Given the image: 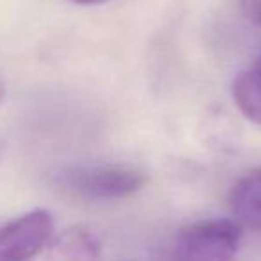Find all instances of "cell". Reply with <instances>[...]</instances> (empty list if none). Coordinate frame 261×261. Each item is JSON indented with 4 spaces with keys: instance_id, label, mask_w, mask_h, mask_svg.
Returning <instances> with one entry per match:
<instances>
[{
    "instance_id": "obj_1",
    "label": "cell",
    "mask_w": 261,
    "mask_h": 261,
    "mask_svg": "<svg viewBox=\"0 0 261 261\" xmlns=\"http://www.w3.org/2000/svg\"><path fill=\"white\" fill-rule=\"evenodd\" d=\"M242 225L234 220H204L181 229L175 238V257L193 261H224L236 256Z\"/></svg>"
},
{
    "instance_id": "obj_2",
    "label": "cell",
    "mask_w": 261,
    "mask_h": 261,
    "mask_svg": "<svg viewBox=\"0 0 261 261\" xmlns=\"http://www.w3.org/2000/svg\"><path fill=\"white\" fill-rule=\"evenodd\" d=\"M66 182L88 199H123L138 193L145 186L147 175L130 165H95L72 170Z\"/></svg>"
},
{
    "instance_id": "obj_3",
    "label": "cell",
    "mask_w": 261,
    "mask_h": 261,
    "mask_svg": "<svg viewBox=\"0 0 261 261\" xmlns=\"http://www.w3.org/2000/svg\"><path fill=\"white\" fill-rule=\"evenodd\" d=\"M54 236V218L47 210H33L0 227V261H23L47 249Z\"/></svg>"
},
{
    "instance_id": "obj_4",
    "label": "cell",
    "mask_w": 261,
    "mask_h": 261,
    "mask_svg": "<svg viewBox=\"0 0 261 261\" xmlns=\"http://www.w3.org/2000/svg\"><path fill=\"white\" fill-rule=\"evenodd\" d=\"M102 243L97 232L86 225H72L54 234L47 245V256L52 259H97L100 257Z\"/></svg>"
},
{
    "instance_id": "obj_5",
    "label": "cell",
    "mask_w": 261,
    "mask_h": 261,
    "mask_svg": "<svg viewBox=\"0 0 261 261\" xmlns=\"http://www.w3.org/2000/svg\"><path fill=\"white\" fill-rule=\"evenodd\" d=\"M229 202L240 225L261 231V167L238 179L231 190Z\"/></svg>"
},
{
    "instance_id": "obj_6",
    "label": "cell",
    "mask_w": 261,
    "mask_h": 261,
    "mask_svg": "<svg viewBox=\"0 0 261 261\" xmlns=\"http://www.w3.org/2000/svg\"><path fill=\"white\" fill-rule=\"evenodd\" d=\"M232 100L245 118L261 125V58L234 77Z\"/></svg>"
},
{
    "instance_id": "obj_7",
    "label": "cell",
    "mask_w": 261,
    "mask_h": 261,
    "mask_svg": "<svg viewBox=\"0 0 261 261\" xmlns=\"http://www.w3.org/2000/svg\"><path fill=\"white\" fill-rule=\"evenodd\" d=\"M240 8L249 22L261 27V0H240Z\"/></svg>"
},
{
    "instance_id": "obj_8",
    "label": "cell",
    "mask_w": 261,
    "mask_h": 261,
    "mask_svg": "<svg viewBox=\"0 0 261 261\" xmlns=\"http://www.w3.org/2000/svg\"><path fill=\"white\" fill-rule=\"evenodd\" d=\"M70 2L79 6H98V4H104V2H109V0H70Z\"/></svg>"
},
{
    "instance_id": "obj_9",
    "label": "cell",
    "mask_w": 261,
    "mask_h": 261,
    "mask_svg": "<svg viewBox=\"0 0 261 261\" xmlns=\"http://www.w3.org/2000/svg\"><path fill=\"white\" fill-rule=\"evenodd\" d=\"M6 98V84L2 83V79H0V102Z\"/></svg>"
},
{
    "instance_id": "obj_10",
    "label": "cell",
    "mask_w": 261,
    "mask_h": 261,
    "mask_svg": "<svg viewBox=\"0 0 261 261\" xmlns=\"http://www.w3.org/2000/svg\"><path fill=\"white\" fill-rule=\"evenodd\" d=\"M4 150H6V142H4V138L0 136V158H2V154H4Z\"/></svg>"
}]
</instances>
